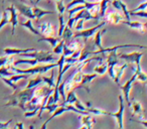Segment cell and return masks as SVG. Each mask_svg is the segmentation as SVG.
Here are the masks:
<instances>
[{"label": "cell", "mask_w": 147, "mask_h": 129, "mask_svg": "<svg viewBox=\"0 0 147 129\" xmlns=\"http://www.w3.org/2000/svg\"><path fill=\"white\" fill-rule=\"evenodd\" d=\"M39 112V108H35L33 110H30V111H25L24 113V117L26 118H30V117H34L35 115H37Z\"/></svg>", "instance_id": "60d3db41"}, {"label": "cell", "mask_w": 147, "mask_h": 129, "mask_svg": "<svg viewBox=\"0 0 147 129\" xmlns=\"http://www.w3.org/2000/svg\"><path fill=\"white\" fill-rule=\"evenodd\" d=\"M128 68V65L127 63H124V65H121V66H115L114 67V82L116 83L117 85L120 86V80L122 78L123 74H124L125 69Z\"/></svg>", "instance_id": "d6986e66"}, {"label": "cell", "mask_w": 147, "mask_h": 129, "mask_svg": "<svg viewBox=\"0 0 147 129\" xmlns=\"http://www.w3.org/2000/svg\"><path fill=\"white\" fill-rule=\"evenodd\" d=\"M133 121L136 122V123H139V124H141V125H143V126L147 128V120H144V119H139V120H133Z\"/></svg>", "instance_id": "f6af8a7d"}, {"label": "cell", "mask_w": 147, "mask_h": 129, "mask_svg": "<svg viewBox=\"0 0 147 129\" xmlns=\"http://www.w3.org/2000/svg\"><path fill=\"white\" fill-rule=\"evenodd\" d=\"M47 122H45L42 125H41L40 129H47Z\"/></svg>", "instance_id": "c3c4849f"}, {"label": "cell", "mask_w": 147, "mask_h": 129, "mask_svg": "<svg viewBox=\"0 0 147 129\" xmlns=\"http://www.w3.org/2000/svg\"><path fill=\"white\" fill-rule=\"evenodd\" d=\"M107 31L106 27H103V28L99 29L96 33H95V39H94V47H98L99 49H103V45H102V36L105 34V32Z\"/></svg>", "instance_id": "44dd1931"}, {"label": "cell", "mask_w": 147, "mask_h": 129, "mask_svg": "<svg viewBox=\"0 0 147 129\" xmlns=\"http://www.w3.org/2000/svg\"><path fill=\"white\" fill-rule=\"evenodd\" d=\"M55 1H59V0H55Z\"/></svg>", "instance_id": "11a10c76"}, {"label": "cell", "mask_w": 147, "mask_h": 129, "mask_svg": "<svg viewBox=\"0 0 147 129\" xmlns=\"http://www.w3.org/2000/svg\"><path fill=\"white\" fill-rule=\"evenodd\" d=\"M33 93H34V88L24 89L18 93L13 92V94L8 97L9 101L4 105V107H19L23 111H25V105L31 100Z\"/></svg>", "instance_id": "6da1fadb"}, {"label": "cell", "mask_w": 147, "mask_h": 129, "mask_svg": "<svg viewBox=\"0 0 147 129\" xmlns=\"http://www.w3.org/2000/svg\"><path fill=\"white\" fill-rule=\"evenodd\" d=\"M55 67H57V63H51V65H40V66H33L30 69H26V70H21V69H17L14 66H9L8 68L12 71L14 74H22V75H41L45 73L49 72V70H53Z\"/></svg>", "instance_id": "7a4b0ae2"}, {"label": "cell", "mask_w": 147, "mask_h": 129, "mask_svg": "<svg viewBox=\"0 0 147 129\" xmlns=\"http://www.w3.org/2000/svg\"><path fill=\"white\" fill-rule=\"evenodd\" d=\"M11 122H12V119H10V120L6 121V122H1V121H0V129L7 128V127H8L9 125L11 124Z\"/></svg>", "instance_id": "ee69618b"}, {"label": "cell", "mask_w": 147, "mask_h": 129, "mask_svg": "<svg viewBox=\"0 0 147 129\" xmlns=\"http://www.w3.org/2000/svg\"><path fill=\"white\" fill-rule=\"evenodd\" d=\"M121 47H140V49H147V45H133V43H126V45H114L112 47H108V49H98L96 51H90V55H105V53H108L110 51H117L118 49Z\"/></svg>", "instance_id": "ba28073f"}, {"label": "cell", "mask_w": 147, "mask_h": 129, "mask_svg": "<svg viewBox=\"0 0 147 129\" xmlns=\"http://www.w3.org/2000/svg\"><path fill=\"white\" fill-rule=\"evenodd\" d=\"M145 24H146V25H147V21H146V22H145Z\"/></svg>", "instance_id": "db71d44e"}, {"label": "cell", "mask_w": 147, "mask_h": 129, "mask_svg": "<svg viewBox=\"0 0 147 129\" xmlns=\"http://www.w3.org/2000/svg\"><path fill=\"white\" fill-rule=\"evenodd\" d=\"M9 23V14H8V11L3 7V12H2V18L0 20V30L2 27H4L6 24Z\"/></svg>", "instance_id": "e575fe53"}, {"label": "cell", "mask_w": 147, "mask_h": 129, "mask_svg": "<svg viewBox=\"0 0 147 129\" xmlns=\"http://www.w3.org/2000/svg\"><path fill=\"white\" fill-rule=\"evenodd\" d=\"M104 18V20L110 24H119V23H122L123 20H125L124 16L117 11H109L107 14H105Z\"/></svg>", "instance_id": "7c38bea8"}, {"label": "cell", "mask_w": 147, "mask_h": 129, "mask_svg": "<svg viewBox=\"0 0 147 129\" xmlns=\"http://www.w3.org/2000/svg\"><path fill=\"white\" fill-rule=\"evenodd\" d=\"M14 61L15 59H14V57H13V55H7V57H0V68H1V67L13 66Z\"/></svg>", "instance_id": "83f0119b"}, {"label": "cell", "mask_w": 147, "mask_h": 129, "mask_svg": "<svg viewBox=\"0 0 147 129\" xmlns=\"http://www.w3.org/2000/svg\"><path fill=\"white\" fill-rule=\"evenodd\" d=\"M87 111L89 113H92V114L95 115H105V116H108V111L106 110H103V109L100 108H96V107H92L91 106V103H87Z\"/></svg>", "instance_id": "484cf974"}, {"label": "cell", "mask_w": 147, "mask_h": 129, "mask_svg": "<svg viewBox=\"0 0 147 129\" xmlns=\"http://www.w3.org/2000/svg\"><path fill=\"white\" fill-rule=\"evenodd\" d=\"M79 19H84V20L86 21V20H91V19H95V18H94V16L91 15V13L89 12L88 9H82V10H80L79 12H77V14L75 15V16L69 17V20H67L65 25L71 29L75 26V24H76V22Z\"/></svg>", "instance_id": "5b68a950"}, {"label": "cell", "mask_w": 147, "mask_h": 129, "mask_svg": "<svg viewBox=\"0 0 147 129\" xmlns=\"http://www.w3.org/2000/svg\"><path fill=\"white\" fill-rule=\"evenodd\" d=\"M59 107V105L57 104H51V105H45V107H43V110H49L51 113H53L55 110H57V108Z\"/></svg>", "instance_id": "b9f144b4"}, {"label": "cell", "mask_w": 147, "mask_h": 129, "mask_svg": "<svg viewBox=\"0 0 147 129\" xmlns=\"http://www.w3.org/2000/svg\"><path fill=\"white\" fill-rule=\"evenodd\" d=\"M41 83H43V81H42V77H41L40 75H36V77H35L34 79H30V80L28 81V84L26 85V87H25V89L35 88V87H36V86H38V85H40Z\"/></svg>", "instance_id": "4316f807"}, {"label": "cell", "mask_w": 147, "mask_h": 129, "mask_svg": "<svg viewBox=\"0 0 147 129\" xmlns=\"http://www.w3.org/2000/svg\"><path fill=\"white\" fill-rule=\"evenodd\" d=\"M107 70H108V65L106 63H101V65H98L94 68V72L96 73L97 75H100V76H103V75L106 74Z\"/></svg>", "instance_id": "836d02e7"}, {"label": "cell", "mask_w": 147, "mask_h": 129, "mask_svg": "<svg viewBox=\"0 0 147 129\" xmlns=\"http://www.w3.org/2000/svg\"><path fill=\"white\" fill-rule=\"evenodd\" d=\"M21 26H23V27H25L26 29H28L30 32H32L33 34H35V35H41L40 34V32H39L38 30H37L36 28H34L33 27V25H32V22H31V19H27L25 22H22L21 23Z\"/></svg>", "instance_id": "f1b7e54d"}, {"label": "cell", "mask_w": 147, "mask_h": 129, "mask_svg": "<svg viewBox=\"0 0 147 129\" xmlns=\"http://www.w3.org/2000/svg\"><path fill=\"white\" fill-rule=\"evenodd\" d=\"M19 57H27L30 59H36L38 63H55L57 61V57H55L53 53L51 51H34L30 53H25L19 55Z\"/></svg>", "instance_id": "3957f363"}, {"label": "cell", "mask_w": 147, "mask_h": 129, "mask_svg": "<svg viewBox=\"0 0 147 129\" xmlns=\"http://www.w3.org/2000/svg\"><path fill=\"white\" fill-rule=\"evenodd\" d=\"M42 77V81H43V83H45V84L47 85V86H49L51 88H53L55 89V71H53H53H51V77H43V76H41Z\"/></svg>", "instance_id": "4dcf8cb0"}, {"label": "cell", "mask_w": 147, "mask_h": 129, "mask_svg": "<svg viewBox=\"0 0 147 129\" xmlns=\"http://www.w3.org/2000/svg\"><path fill=\"white\" fill-rule=\"evenodd\" d=\"M134 73L136 74V80L140 81L143 84H147V74H145L144 72L141 69L140 65H136V68H135Z\"/></svg>", "instance_id": "cb8c5ba5"}, {"label": "cell", "mask_w": 147, "mask_h": 129, "mask_svg": "<svg viewBox=\"0 0 147 129\" xmlns=\"http://www.w3.org/2000/svg\"><path fill=\"white\" fill-rule=\"evenodd\" d=\"M101 0H92V1H91V2H100Z\"/></svg>", "instance_id": "f907efd6"}, {"label": "cell", "mask_w": 147, "mask_h": 129, "mask_svg": "<svg viewBox=\"0 0 147 129\" xmlns=\"http://www.w3.org/2000/svg\"><path fill=\"white\" fill-rule=\"evenodd\" d=\"M35 49L30 47V49H17V47H5L3 49L5 55H21V53H30V51H34Z\"/></svg>", "instance_id": "9a60e30c"}, {"label": "cell", "mask_w": 147, "mask_h": 129, "mask_svg": "<svg viewBox=\"0 0 147 129\" xmlns=\"http://www.w3.org/2000/svg\"><path fill=\"white\" fill-rule=\"evenodd\" d=\"M61 41V38L59 37H45V36H41L40 38L38 39V43H40V41H47V43H49V45H51V47H55V45L59 43V41Z\"/></svg>", "instance_id": "f546056e"}, {"label": "cell", "mask_w": 147, "mask_h": 129, "mask_svg": "<svg viewBox=\"0 0 147 129\" xmlns=\"http://www.w3.org/2000/svg\"><path fill=\"white\" fill-rule=\"evenodd\" d=\"M55 6H57V11L59 14H63L65 9V6L63 4V0H59V1H55Z\"/></svg>", "instance_id": "f35d334b"}, {"label": "cell", "mask_w": 147, "mask_h": 129, "mask_svg": "<svg viewBox=\"0 0 147 129\" xmlns=\"http://www.w3.org/2000/svg\"><path fill=\"white\" fill-rule=\"evenodd\" d=\"M14 75V73L8 68V67H1L0 68V77H11Z\"/></svg>", "instance_id": "74e56055"}, {"label": "cell", "mask_w": 147, "mask_h": 129, "mask_svg": "<svg viewBox=\"0 0 147 129\" xmlns=\"http://www.w3.org/2000/svg\"><path fill=\"white\" fill-rule=\"evenodd\" d=\"M74 36V32L73 30H71L69 27H67V25H65V29H63V34H61V38L63 39V41H65V43H67V41H71V38Z\"/></svg>", "instance_id": "d6a6232c"}, {"label": "cell", "mask_w": 147, "mask_h": 129, "mask_svg": "<svg viewBox=\"0 0 147 129\" xmlns=\"http://www.w3.org/2000/svg\"><path fill=\"white\" fill-rule=\"evenodd\" d=\"M7 11H8L10 14H9V23H11V26H12V29H11V35H14L15 32V27L18 24V14H17L16 8L14 7V5H10L9 7L5 8Z\"/></svg>", "instance_id": "4fadbf2b"}, {"label": "cell", "mask_w": 147, "mask_h": 129, "mask_svg": "<svg viewBox=\"0 0 147 129\" xmlns=\"http://www.w3.org/2000/svg\"><path fill=\"white\" fill-rule=\"evenodd\" d=\"M37 28H38V31L40 32L41 36L57 37V27L53 23H49V22L40 23V24H37Z\"/></svg>", "instance_id": "8992f818"}, {"label": "cell", "mask_w": 147, "mask_h": 129, "mask_svg": "<svg viewBox=\"0 0 147 129\" xmlns=\"http://www.w3.org/2000/svg\"><path fill=\"white\" fill-rule=\"evenodd\" d=\"M111 3V0H101L100 1V17L104 18L105 14L107 12V8H108V4Z\"/></svg>", "instance_id": "1f68e13d"}, {"label": "cell", "mask_w": 147, "mask_h": 129, "mask_svg": "<svg viewBox=\"0 0 147 129\" xmlns=\"http://www.w3.org/2000/svg\"><path fill=\"white\" fill-rule=\"evenodd\" d=\"M29 129H34V126H33V125H30V126H29Z\"/></svg>", "instance_id": "816d5d0a"}, {"label": "cell", "mask_w": 147, "mask_h": 129, "mask_svg": "<svg viewBox=\"0 0 147 129\" xmlns=\"http://www.w3.org/2000/svg\"><path fill=\"white\" fill-rule=\"evenodd\" d=\"M30 1V3L31 4H33V5H35V4H37V3L40 1V0H29Z\"/></svg>", "instance_id": "7dc6e473"}, {"label": "cell", "mask_w": 147, "mask_h": 129, "mask_svg": "<svg viewBox=\"0 0 147 129\" xmlns=\"http://www.w3.org/2000/svg\"><path fill=\"white\" fill-rule=\"evenodd\" d=\"M84 22H85L84 19H79V20L77 21L76 26H75V28H76L77 31H81L84 29Z\"/></svg>", "instance_id": "7bdbcfd3"}, {"label": "cell", "mask_w": 147, "mask_h": 129, "mask_svg": "<svg viewBox=\"0 0 147 129\" xmlns=\"http://www.w3.org/2000/svg\"><path fill=\"white\" fill-rule=\"evenodd\" d=\"M97 77H98L97 74H83L82 82H81V84L79 87H84V88L86 89L87 92L90 93V87H89V84H90L94 79H96Z\"/></svg>", "instance_id": "ac0fdd59"}, {"label": "cell", "mask_w": 147, "mask_h": 129, "mask_svg": "<svg viewBox=\"0 0 147 129\" xmlns=\"http://www.w3.org/2000/svg\"><path fill=\"white\" fill-rule=\"evenodd\" d=\"M81 123H82V125L87 126L88 129H92L94 124L96 123V119H95L94 117L90 116V114L82 115V117H81Z\"/></svg>", "instance_id": "603a6c76"}, {"label": "cell", "mask_w": 147, "mask_h": 129, "mask_svg": "<svg viewBox=\"0 0 147 129\" xmlns=\"http://www.w3.org/2000/svg\"><path fill=\"white\" fill-rule=\"evenodd\" d=\"M107 65H108V68L109 67H115L118 65V55H117V51H113L108 53Z\"/></svg>", "instance_id": "d4e9b609"}, {"label": "cell", "mask_w": 147, "mask_h": 129, "mask_svg": "<svg viewBox=\"0 0 147 129\" xmlns=\"http://www.w3.org/2000/svg\"><path fill=\"white\" fill-rule=\"evenodd\" d=\"M15 128L16 129H24V125H23L22 122H17L15 124Z\"/></svg>", "instance_id": "bcb514c9"}, {"label": "cell", "mask_w": 147, "mask_h": 129, "mask_svg": "<svg viewBox=\"0 0 147 129\" xmlns=\"http://www.w3.org/2000/svg\"><path fill=\"white\" fill-rule=\"evenodd\" d=\"M129 14L130 16H139L143 17V18H147V11L140 10V11H129Z\"/></svg>", "instance_id": "ab89813d"}, {"label": "cell", "mask_w": 147, "mask_h": 129, "mask_svg": "<svg viewBox=\"0 0 147 129\" xmlns=\"http://www.w3.org/2000/svg\"><path fill=\"white\" fill-rule=\"evenodd\" d=\"M65 41L61 38V41H59L57 45L53 47V53L55 55H63V45H65Z\"/></svg>", "instance_id": "8d00e7d4"}, {"label": "cell", "mask_w": 147, "mask_h": 129, "mask_svg": "<svg viewBox=\"0 0 147 129\" xmlns=\"http://www.w3.org/2000/svg\"><path fill=\"white\" fill-rule=\"evenodd\" d=\"M136 77H137L136 74L134 73V75H133V76L131 77V78L129 79V80L127 81L123 86H121L120 85V89L123 92V95H124L123 98L125 99L127 105H128L130 108H131V100H130V96H129V94H130V91H131V89H132V84L136 81Z\"/></svg>", "instance_id": "30bf717a"}, {"label": "cell", "mask_w": 147, "mask_h": 129, "mask_svg": "<svg viewBox=\"0 0 147 129\" xmlns=\"http://www.w3.org/2000/svg\"><path fill=\"white\" fill-rule=\"evenodd\" d=\"M16 9L19 11V13L24 16H26L28 19H35L34 15H33L32 12V7L30 6H27L25 4H16Z\"/></svg>", "instance_id": "2e32d148"}, {"label": "cell", "mask_w": 147, "mask_h": 129, "mask_svg": "<svg viewBox=\"0 0 147 129\" xmlns=\"http://www.w3.org/2000/svg\"><path fill=\"white\" fill-rule=\"evenodd\" d=\"M79 129H88V128H87V126H85V125H82V127L79 128Z\"/></svg>", "instance_id": "681fc988"}, {"label": "cell", "mask_w": 147, "mask_h": 129, "mask_svg": "<svg viewBox=\"0 0 147 129\" xmlns=\"http://www.w3.org/2000/svg\"><path fill=\"white\" fill-rule=\"evenodd\" d=\"M142 55L143 53L133 51V53H121V55H118V57L128 61V63H134L135 66H136V65H140V59L142 57Z\"/></svg>", "instance_id": "8fae6325"}, {"label": "cell", "mask_w": 147, "mask_h": 129, "mask_svg": "<svg viewBox=\"0 0 147 129\" xmlns=\"http://www.w3.org/2000/svg\"><path fill=\"white\" fill-rule=\"evenodd\" d=\"M131 107H132V117L133 116H138L140 119H144L143 118V108H142V104H141L139 101H137L136 99H132L131 101Z\"/></svg>", "instance_id": "e0dca14e"}, {"label": "cell", "mask_w": 147, "mask_h": 129, "mask_svg": "<svg viewBox=\"0 0 147 129\" xmlns=\"http://www.w3.org/2000/svg\"><path fill=\"white\" fill-rule=\"evenodd\" d=\"M3 129H9V128H8V127H7V128H3Z\"/></svg>", "instance_id": "f5cc1de1"}, {"label": "cell", "mask_w": 147, "mask_h": 129, "mask_svg": "<svg viewBox=\"0 0 147 129\" xmlns=\"http://www.w3.org/2000/svg\"><path fill=\"white\" fill-rule=\"evenodd\" d=\"M119 110L116 113L108 112V116H112L117 119L118 122V129H124V123H123V118H124V98L122 95H119Z\"/></svg>", "instance_id": "52a82bcc"}, {"label": "cell", "mask_w": 147, "mask_h": 129, "mask_svg": "<svg viewBox=\"0 0 147 129\" xmlns=\"http://www.w3.org/2000/svg\"><path fill=\"white\" fill-rule=\"evenodd\" d=\"M123 24H126L127 26H129L132 29H136L137 31H139L140 33L144 34L147 31V25L145 23H141L139 21H127V20H123Z\"/></svg>", "instance_id": "5bb4252c"}, {"label": "cell", "mask_w": 147, "mask_h": 129, "mask_svg": "<svg viewBox=\"0 0 147 129\" xmlns=\"http://www.w3.org/2000/svg\"><path fill=\"white\" fill-rule=\"evenodd\" d=\"M63 104H71V105H74V106L76 107V108H78L79 110L81 111H86V112H88L87 111V108L86 106H85L84 104H83L82 102H81L80 100H79L78 96H77V94L73 91H71V92L67 93V98H65V101L63 102Z\"/></svg>", "instance_id": "9c48e42d"}, {"label": "cell", "mask_w": 147, "mask_h": 129, "mask_svg": "<svg viewBox=\"0 0 147 129\" xmlns=\"http://www.w3.org/2000/svg\"><path fill=\"white\" fill-rule=\"evenodd\" d=\"M32 12H33V15L35 17V20H39L42 16L45 15H47V14H53V11H49V10H45V9H41L37 6H33L32 7Z\"/></svg>", "instance_id": "7402d4cb"}, {"label": "cell", "mask_w": 147, "mask_h": 129, "mask_svg": "<svg viewBox=\"0 0 147 129\" xmlns=\"http://www.w3.org/2000/svg\"><path fill=\"white\" fill-rule=\"evenodd\" d=\"M65 45L74 51L84 49V41H81L79 37H74L73 41H69V43H65Z\"/></svg>", "instance_id": "ffe728a7"}, {"label": "cell", "mask_w": 147, "mask_h": 129, "mask_svg": "<svg viewBox=\"0 0 147 129\" xmlns=\"http://www.w3.org/2000/svg\"><path fill=\"white\" fill-rule=\"evenodd\" d=\"M107 24V22L105 20H103L101 23L97 24L96 26H93L92 28H88V29H83L81 31H78V32L74 33V37H79V38H83L84 39V43H86L87 39L89 38L90 36H93L99 29L103 28L105 25Z\"/></svg>", "instance_id": "277c9868"}, {"label": "cell", "mask_w": 147, "mask_h": 129, "mask_svg": "<svg viewBox=\"0 0 147 129\" xmlns=\"http://www.w3.org/2000/svg\"><path fill=\"white\" fill-rule=\"evenodd\" d=\"M59 30H57V37L61 38V34H63V31L65 27V19H63V14H59Z\"/></svg>", "instance_id": "d590c367"}]
</instances>
